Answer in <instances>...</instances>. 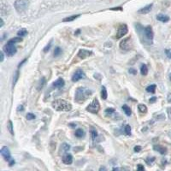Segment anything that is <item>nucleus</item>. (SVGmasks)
Masks as SVG:
<instances>
[{
  "mask_svg": "<svg viewBox=\"0 0 171 171\" xmlns=\"http://www.w3.org/2000/svg\"><path fill=\"white\" fill-rule=\"evenodd\" d=\"M156 85H151L147 86V88H146V91L148 92V93H155V91H156Z\"/></svg>",
  "mask_w": 171,
  "mask_h": 171,
  "instance_id": "393cba45",
  "label": "nucleus"
},
{
  "mask_svg": "<svg viewBox=\"0 0 171 171\" xmlns=\"http://www.w3.org/2000/svg\"><path fill=\"white\" fill-rule=\"evenodd\" d=\"M1 155L3 156L4 159L6 160L7 162H10L11 161V155H10V152L8 147L4 146L3 148L1 149Z\"/></svg>",
  "mask_w": 171,
  "mask_h": 171,
  "instance_id": "9d476101",
  "label": "nucleus"
},
{
  "mask_svg": "<svg viewBox=\"0 0 171 171\" xmlns=\"http://www.w3.org/2000/svg\"><path fill=\"white\" fill-rule=\"evenodd\" d=\"M93 54V52H90V51H86V50H81L78 52V56L81 59H85L86 57H88Z\"/></svg>",
  "mask_w": 171,
  "mask_h": 171,
  "instance_id": "f8f14e48",
  "label": "nucleus"
},
{
  "mask_svg": "<svg viewBox=\"0 0 171 171\" xmlns=\"http://www.w3.org/2000/svg\"><path fill=\"white\" fill-rule=\"evenodd\" d=\"M52 41L51 40V41H50V43H49L48 45H46V47H45V48L44 49V52H47V51H49V50H50V48H51V46H52Z\"/></svg>",
  "mask_w": 171,
  "mask_h": 171,
  "instance_id": "72a5a7b5",
  "label": "nucleus"
},
{
  "mask_svg": "<svg viewBox=\"0 0 171 171\" xmlns=\"http://www.w3.org/2000/svg\"><path fill=\"white\" fill-rule=\"evenodd\" d=\"M28 4H29V1L28 0H16L15 2V10L19 13L24 12L27 9V7H28Z\"/></svg>",
  "mask_w": 171,
  "mask_h": 171,
  "instance_id": "423d86ee",
  "label": "nucleus"
},
{
  "mask_svg": "<svg viewBox=\"0 0 171 171\" xmlns=\"http://www.w3.org/2000/svg\"><path fill=\"white\" fill-rule=\"evenodd\" d=\"M80 15H72V16H69V17H67V18L63 19V23H68V22H72V21H74L75 19L79 17Z\"/></svg>",
  "mask_w": 171,
  "mask_h": 171,
  "instance_id": "412c9836",
  "label": "nucleus"
},
{
  "mask_svg": "<svg viewBox=\"0 0 171 171\" xmlns=\"http://www.w3.org/2000/svg\"><path fill=\"white\" fill-rule=\"evenodd\" d=\"M3 26H4V21H3V19L1 18V25H0V27H2Z\"/></svg>",
  "mask_w": 171,
  "mask_h": 171,
  "instance_id": "37998d69",
  "label": "nucleus"
},
{
  "mask_svg": "<svg viewBox=\"0 0 171 171\" xmlns=\"http://www.w3.org/2000/svg\"><path fill=\"white\" fill-rule=\"evenodd\" d=\"M133 48H134V41L131 37L125 38L120 42V49L123 51L128 52Z\"/></svg>",
  "mask_w": 171,
  "mask_h": 171,
  "instance_id": "7ed1b4c3",
  "label": "nucleus"
},
{
  "mask_svg": "<svg viewBox=\"0 0 171 171\" xmlns=\"http://www.w3.org/2000/svg\"><path fill=\"white\" fill-rule=\"evenodd\" d=\"M112 171H119V169H118V168H114V169H112Z\"/></svg>",
  "mask_w": 171,
  "mask_h": 171,
  "instance_id": "c03bdc74",
  "label": "nucleus"
},
{
  "mask_svg": "<svg viewBox=\"0 0 171 171\" xmlns=\"http://www.w3.org/2000/svg\"><path fill=\"white\" fill-rule=\"evenodd\" d=\"M52 107L56 111H70L72 110V104L64 100V99H56V100L52 102Z\"/></svg>",
  "mask_w": 171,
  "mask_h": 171,
  "instance_id": "f03ea898",
  "label": "nucleus"
},
{
  "mask_svg": "<svg viewBox=\"0 0 171 171\" xmlns=\"http://www.w3.org/2000/svg\"><path fill=\"white\" fill-rule=\"evenodd\" d=\"M99 171H107V169H106V168L105 167H101L100 169H99Z\"/></svg>",
  "mask_w": 171,
  "mask_h": 171,
  "instance_id": "79ce46f5",
  "label": "nucleus"
},
{
  "mask_svg": "<svg viewBox=\"0 0 171 171\" xmlns=\"http://www.w3.org/2000/svg\"><path fill=\"white\" fill-rule=\"evenodd\" d=\"M156 19L160 21V22H162V23H167L169 21V17L168 16V15H163V14H159V15H157L156 16Z\"/></svg>",
  "mask_w": 171,
  "mask_h": 171,
  "instance_id": "dca6fc26",
  "label": "nucleus"
},
{
  "mask_svg": "<svg viewBox=\"0 0 171 171\" xmlns=\"http://www.w3.org/2000/svg\"><path fill=\"white\" fill-rule=\"evenodd\" d=\"M137 171H145V168H144V166L141 165V164H139V165H138Z\"/></svg>",
  "mask_w": 171,
  "mask_h": 171,
  "instance_id": "c9c22d12",
  "label": "nucleus"
},
{
  "mask_svg": "<svg viewBox=\"0 0 171 171\" xmlns=\"http://www.w3.org/2000/svg\"><path fill=\"white\" fill-rule=\"evenodd\" d=\"M86 77V74L85 73L83 72V70L81 69H78V70L75 71V73L73 74V76H72V81H78L80 80H81V79H84Z\"/></svg>",
  "mask_w": 171,
  "mask_h": 171,
  "instance_id": "1a4fd4ad",
  "label": "nucleus"
},
{
  "mask_svg": "<svg viewBox=\"0 0 171 171\" xmlns=\"http://www.w3.org/2000/svg\"><path fill=\"white\" fill-rule=\"evenodd\" d=\"M64 84H65V82L63 81V79L59 78L57 79L55 82H53V86L55 88H61V87H63V86H64Z\"/></svg>",
  "mask_w": 171,
  "mask_h": 171,
  "instance_id": "ddd939ff",
  "label": "nucleus"
},
{
  "mask_svg": "<svg viewBox=\"0 0 171 171\" xmlns=\"http://www.w3.org/2000/svg\"><path fill=\"white\" fill-rule=\"evenodd\" d=\"M92 90H90L87 87H78L75 91V95H74V100L76 101L78 104L84 103L90 96L92 95Z\"/></svg>",
  "mask_w": 171,
  "mask_h": 171,
  "instance_id": "f257e3e1",
  "label": "nucleus"
},
{
  "mask_svg": "<svg viewBox=\"0 0 171 171\" xmlns=\"http://www.w3.org/2000/svg\"><path fill=\"white\" fill-rule=\"evenodd\" d=\"M154 149L157 151V152H159L161 154H164V153L166 152V148L165 147H163V146H160V145H156V146H154Z\"/></svg>",
  "mask_w": 171,
  "mask_h": 171,
  "instance_id": "aec40b11",
  "label": "nucleus"
},
{
  "mask_svg": "<svg viewBox=\"0 0 171 171\" xmlns=\"http://www.w3.org/2000/svg\"><path fill=\"white\" fill-rule=\"evenodd\" d=\"M84 134L85 133H84V131L82 130L81 128H78L77 130L75 131V134H75V136L77 138H82L84 136Z\"/></svg>",
  "mask_w": 171,
  "mask_h": 171,
  "instance_id": "4be33fe9",
  "label": "nucleus"
},
{
  "mask_svg": "<svg viewBox=\"0 0 171 171\" xmlns=\"http://www.w3.org/2000/svg\"><path fill=\"white\" fill-rule=\"evenodd\" d=\"M107 97H108V94H107V90H106V88H105V86H102V89H101V98L104 99V100H105L106 98H107Z\"/></svg>",
  "mask_w": 171,
  "mask_h": 171,
  "instance_id": "f3484780",
  "label": "nucleus"
},
{
  "mask_svg": "<svg viewBox=\"0 0 171 171\" xmlns=\"http://www.w3.org/2000/svg\"><path fill=\"white\" fill-rule=\"evenodd\" d=\"M17 34H18L19 37H24V36H26L27 34V31L25 28H22V29L19 30Z\"/></svg>",
  "mask_w": 171,
  "mask_h": 171,
  "instance_id": "5701e85b",
  "label": "nucleus"
},
{
  "mask_svg": "<svg viewBox=\"0 0 171 171\" xmlns=\"http://www.w3.org/2000/svg\"><path fill=\"white\" fill-rule=\"evenodd\" d=\"M19 79V71L17 70L14 74V78H13V86H15V84H16V82L18 81Z\"/></svg>",
  "mask_w": 171,
  "mask_h": 171,
  "instance_id": "bb28decb",
  "label": "nucleus"
},
{
  "mask_svg": "<svg viewBox=\"0 0 171 171\" xmlns=\"http://www.w3.org/2000/svg\"><path fill=\"white\" fill-rule=\"evenodd\" d=\"M8 130H9V132L10 133V134H12V135H14V129H13V123H12V122L10 120L9 121V123H8Z\"/></svg>",
  "mask_w": 171,
  "mask_h": 171,
  "instance_id": "a878e982",
  "label": "nucleus"
},
{
  "mask_svg": "<svg viewBox=\"0 0 171 171\" xmlns=\"http://www.w3.org/2000/svg\"><path fill=\"white\" fill-rule=\"evenodd\" d=\"M26 118L27 120H33L35 118V115H34V114H33V113H27V115H26Z\"/></svg>",
  "mask_w": 171,
  "mask_h": 171,
  "instance_id": "7c9ffc66",
  "label": "nucleus"
},
{
  "mask_svg": "<svg viewBox=\"0 0 171 171\" xmlns=\"http://www.w3.org/2000/svg\"><path fill=\"white\" fill-rule=\"evenodd\" d=\"M45 78H42V80L40 81V85H39V90L42 89V87H43V86L45 85Z\"/></svg>",
  "mask_w": 171,
  "mask_h": 171,
  "instance_id": "2f4dec72",
  "label": "nucleus"
},
{
  "mask_svg": "<svg viewBox=\"0 0 171 171\" xmlns=\"http://www.w3.org/2000/svg\"><path fill=\"white\" fill-rule=\"evenodd\" d=\"M165 54H166V56H168V58L171 59V49H167V50H165Z\"/></svg>",
  "mask_w": 171,
  "mask_h": 171,
  "instance_id": "473e14b6",
  "label": "nucleus"
},
{
  "mask_svg": "<svg viewBox=\"0 0 171 171\" xmlns=\"http://www.w3.org/2000/svg\"><path fill=\"white\" fill-rule=\"evenodd\" d=\"M0 54H1V62H4V52H0Z\"/></svg>",
  "mask_w": 171,
  "mask_h": 171,
  "instance_id": "58836bf2",
  "label": "nucleus"
},
{
  "mask_svg": "<svg viewBox=\"0 0 171 171\" xmlns=\"http://www.w3.org/2000/svg\"><path fill=\"white\" fill-rule=\"evenodd\" d=\"M152 8V4H149L147 6H145V7L140 9V10H139V13H140V14H146V13L151 11Z\"/></svg>",
  "mask_w": 171,
  "mask_h": 171,
  "instance_id": "2eb2a0df",
  "label": "nucleus"
},
{
  "mask_svg": "<svg viewBox=\"0 0 171 171\" xmlns=\"http://www.w3.org/2000/svg\"><path fill=\"white\" fill-rule=\"evenodd\" d=\"M129 72L133 74H136V73H137V71L135 70V69H129Z\"/></svg>",
  "mask_w": 171,
  "mask_h": 171,
  "instance_id": "4c0bfd02",
  "label": "nucleus"
},
{
  "mask_svg": "<svg viewBox=\"0 0 171 171\" xmlns=\"http://www.w3.org/2000/svg\"><path fill=\"white\" fill-rule=\"evenodd\" d=\"M138 110L142 114H145V113L147 112V107H146V105H145V104H139Z\"/></svg>",
  "mask_w": 171,
  "mask_h": 171,
  "instance_id": "a211bd4d",
  "label": "nucleus"
},
{
  "mask_svg": "<svg viewBox=\"0 0 171 171\" xmlns=\"http://www.w3.org/2000/svg\"><path fill=\"white\" fill-rule=\"evenodd\" d=\"M99 110H100V104H99V102H98V100L96 98L86 107V111L90 112V113H92V114H98V111H99Z\"/></svg>",
  "mask_w": 171,
  "mask_h": 171,
  "instance_id": "39448f33",
  "label": "nucleus"
},
{
  "mask_svg": "<svg viewBox=\"0 0 171 171\" xmlns=\"http://www.w3.org/2000/svg\"><path fill=\"white\" fill-rule=\"evenodd\" d=\"M17 111H23V105H19L18 109H17Z\"/></svg>",
  "mask_w": 171,
  "mask_h": 171,
  "instance_id": "ea45409f",
  "label": "nucleus"
},
{
  "mask_svg": "<svg viewBox=\"0 0 171 171\" xmlns=\"http://www.w3.org/2000/svg\"><path fill=\"white\" fill-rule=\"evenodd\" d=\"M143 32H144V34H145V42H146V40H148L149 43H151V44H152V40H153L152 27L151 26L146 27L144 28Z\"/></svg>",
  "mask_w": 171,
  "mask_h": 171,
  "instance_id": "6e6552de",
  "label": "nucleus"
},
{
  "mask_svg": "<svg viewBox=\"0 0 171 171\" xmlns=\"http://www.w3.org/2000/svg\"><path fill=\"white\" fill-rule=\"evenodd\" d=\"M123 111L125 112V114H126L127 116H130L131 114H132V111H131L130 107H128L127 104H124V105L123 106Z\"/></svg>",
  "mask_w": 171,
  "mask_h": 171,
  "instance_id": "6ab92c4d",
  "label": "nucleus"
},
{
  "mask_svg": "<svg viewBox=\"0 0 171 171\" xmlns=\"http://www.w3.org/2000/svg\"><path fill=\"white\" fill-rule=\"evenodd\" d=\"M140 73H141L143 75H146V74H148V68L146 65L145 64H143L141 66V69H140Z\"/></svg>",
  "mask_w": 171,
  "mask_h": 171,
  "instance_id": "b1692460",
  "label": "nucleus"
},
{
  "mask_svg": "<svg viewBox=\"0 0 171 171\" xmlns=\"http://www.w3.org/2000/svg\"><path fill=\"white\" fill-rule=\"evenodd\" d=\"M140 150H141V147H140V146H135V147H134V152H139Z\"/></svg>",
  "mask_w": 171,
  "mask_h": 171,
  "instance_id": "e433bc0d",
  "label": "nucleus"
},
{
  "mask_svg": "<svg viewBox=\"0 0 171 171\" xmlns=\"http://www.w3.org/2000/svg\"><path fill=\"white\" fill-rule=\"evenodd\" d=\"M155 100H156V98L155 97L152 98H151V99H150V103H154Z\"/></svg>",
  "mask_w": 171,
  "mask_h": 171,
  "instance_id": "a19ab883",
  "label": "nucleus"
},
{
  "mask_svg": "<svg viewBox=\"0 0 171 171\" xmlns=\"http://www.w3.org/2000/svg\"><path fill=\"white\" fill-rule=\"evenodd\" d=\"M69 149H70V145L67 144V143H63V145H61V147H60V152L65 154V153H67L69 151Z\"/></svg>",
  "mask_w": 171,
  "mask_h": 171,
  "instance_id": "4468645a",
  "label": "nucleus"
},
{
  "mask_svg": "<svg viewBox=\"0 0 171 171\" xmlns=\"http://www.w3.org/2000/svg\"><path fill=\"white\" fill-rule=\"evenodd\" d=\"M124 132L127 135H131V127L130 125H126L124 127Z\"/></svg>",
  "mask_w": 171,
  "mask_h": 171,
  "instance_id": "c85d7f7f",
  "label": "nucleus"
},
{
  "mask_svg": "<svg viewBox=\"0 0 171 171\" xmlns=\"http://www.w3.org/2000/svg\"><path fill=\"white\" fill-rule=\"evenodd\" d=\"M62 53V50L60 47H56L54 51V56H58Z\"/></svg>",
  "mask_w": 171,
  "mask_h": 171,
  "instance_id": "c756f323",
  "label": "nucleus"
},
{
  "mask_svg": "<svg viewBox=\"0 0 171 171\" xmlns=\"http://www.w3.org/2000/svg\"><path fill=\"white\" fill-rule=\"evenodd\" d=\"M15 42H13L11 40L8 41L7 44L4 46V51L5 52V54L9 56H12L15 55L16 52H17V49L15 47Z\"/></svg>",
  "mask_w": 171,
  "mask_h": 171,
  "instance_id": "20e7f679",
  "label": "nucleus"
},
{
  "mask_svg": "<svg viewBox=\"0 0 171 171\" xmlns=\"http://www.w3.org/2000/svg\"><path fill=\"white\" fill-rule=\"evenodd\" d=\"M115 112V110L112 108H110V109H107V110H105V113L106 114H112V113H114Z\"/></svg>",
  "mask_w": 171,
  "mask_h": 171,
  "instance_id": "f704fd0d",
  "label": "nucleus"
},
{
  "mask_svg": "<svg viewBox=\"0 0 171 171\" xmlns=\"http://www.w3.org/2000/svg\"><path fill=\"white\" fill-rule=\"evenodd\" d=\"M63 162L65 164H71L73 163V156L69 153H65L63 156Z\"/></svg>",
  "mask_w": 171,
  "mask_h": 171,
  "instance_id": "9b49d317",
  "label": "nucleus"
},
{
  "mask_svg": "<svg viewBox=\"0 0 171 171\" xmlns=\"http://www.w3.org/2000/svg\"><path fill=\"white\" fill-rule=\"evenodd\" d=\"M128 32V28L126 24H122L121 26L118 27V29L116 31V34H115V39H121V38L124 37Z\"/></svg>",
  "mask_w": 171,
  "mask_h": 171,
  "instance_id": "0eeeda50",
  "label": "nucleus"
},
{
  "mask_svg": "<svg viewBox=\"0 0 171 171\" xmlns=\"http://www.w3.org/2000/svg\"><path fill=\"white\" fill-rule=\"evenodd\" d=\"M97 136H98V133H97V131H96V129L92 128V129H91V137H92V139L94 140H96Z\"/></svg>",
  "mask_w": 171,
  "mask_h": 171,
  "instance_id": "cd10ccee",
  "label": "nucleus"
}]
</instances>
